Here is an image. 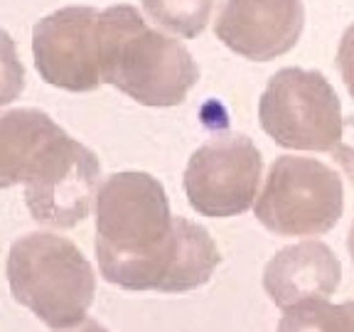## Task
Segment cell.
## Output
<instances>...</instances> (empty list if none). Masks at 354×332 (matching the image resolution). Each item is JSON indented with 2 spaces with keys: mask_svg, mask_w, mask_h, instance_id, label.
<instances>
[{
  "mask_svg": "<svg viewBox=\"0 0 354 332\" xmlns=\"http://www.w3.org/2000/svg\"><path fill=\"white\" fill-rule=\"evenodd\" d=\"M101 163L86 145L59 133L25 177V202L35 221L57 229L77 227L99 192Z\"/></svg>",
  "mask_w": 354,
  "mask_h": 332,
  "instance_id": "8",
  "label": "cell"
},
{
  "mask_svg": "<svg viewBox=\"0 0 354 332\" xmlns=\"http://www.w3.org/2000/svg\"><path fill=\"white\" fill-rule=\"evenodd\" d=\"M337 69H339V77H342L344 86H347L349 96L354 99V22L344 30L342 39H339Z\"/></svg>",
  "mask_w": 354,
  "mask_h": 332,
  "instance_id": "16",
  "label": "cell"
},
{
  "mask_svg": "<svg viewBox=\"0 0 354 332\" xmlns=\"http://www.w3.org/2000/svg\"><path fill=\"white\" fill-rule=\"evenodd\" d=\"M12 298L44 325L64 330L86 320L94 303L96 276L82 251L57 234H28L8 256Z\"/></svg>",
  "mask_w": 354,
  "mask_h": 332,
  "instance_id": "2",
  "label": "cell"
},
{
  "mask_svg": "<svg viewBox=\"0 0 354 332\" xmlns=\"http://www.w3.org/2000/svg\"><path fill=\"white\" fill-rule=\"evenodd\" d=\"M57 332H109L104 325H99L96 320H82L79 325H74V327H69V330H57Z\"/></svg>",
  "mask_w": 354,
  "mask_h": 332,
  "instance_id": "18",
  "label": "cell"
},
{
  "mask_svg": "<svg viewBox=\"0 0 354 332\" xmlns=\"http://www.w3.org/2000/svg\"><path fill=\"white\" fill-rule=\"evenodd\" d=\"M106 84L143 106H177L197 84L192 55L175 37L148 28L136 8L111 6Z\"/></svg>",
  "mask_w": 354,
  "mask_h": 332,
  "instance_id": "1",
  "label": "cell"
},
{
  "mask_svg": "<svg viewBox=\"0 0 354 332\" xmlns=\"http://www.w3.org/2000/svg\"><path fill=\"white\" fill-rule=\"evenodd\" d=\"M278 332H354V300L339 305L327 300L293 305L283 313Z\"/></svg>",
  "mask_w": 354,
  "mask_h": 332,
  "instance_id": "13",
  "label": "cell"
},
{
  "mask_svg": "<svg viewBox=\"0 0 354 332\" xmlns=\"http://www.w3.org/2000/svg\"><path fill=\"white\" fill-rule=\"evenodd\" d=\"M101 276L126 290L185 293L205 286L221 256L205 227L175 216L172 229L155 249L143 254H118L96 246Z\"/></svg>",
  "mask_w": 354,
  "mask_h": 332,
  "instance_id": "5",
  "label": "cell"
},
{
  "mask_svg": "<svg viewBox=\"0 0 354 332\" xmlns=\"http://www.w3.org/2000/svg\"><path fill=\"white\" fill-rule=\"evenodd\" d=\"M64 133L44 111L15 109L0 113V190L25 183L52 140Z\"/></svg>",
  "mask_w": 354,
  "mask_h": 332,
  "instance_id": "12",
  "label": "cell"
},
{
  "mask_svg": "<svg viewBox=\"0 0 354 332\" xmlns=\"http://www.w3.org/2000/svg\"><path fill=\"white\" fill-rule=\"evenodd\" d=\"M303 25V0H221L214 33L236 55L268 62L293 50Z\"/></svg>",
  "mask_w": 354,
  "mask_h": 332,
  "instance_id": "10",
  "label": "cell"
},
{
  "mask_svg": "<svg viewBox=\"0 0 354 332\" xmlns=\"http://www.w3.org/2000/svg\"><path fill=\"white\" fill-rule=\"evenodd\" d=\"M332 155H335V160H337L339 167L344 170V175L349 177V183L354 185V116L344 118L342 138L332 148Z\"/></svg>",
  "mask_w": 354,
  "mask_h": 332,
  "instance_id": "17",
  "label": "cell"
},
{
  "mask_svg": "<svg viewBox=\"0 0 354 332\" xmlns=\"http://www.w3.org/2000/svg\"><path fill=\"white\" fill-rule=\"evenodd\" d=\"M165 187L148 172H116L96 192V246L118 254H143L170 234Z\"/></svg>",
  "mask_w": 354,
  "mask_h": 332,
  "instance_id": "9",
  "label": "cell"
},
{
  "mask_svg": "<svg viewBox=\"0 0 354 332\" xmlns=\"http://www.w3.org/2000/svg\"><path fill=\"white\" fill-rule=\"evenodd\" d=\"M263 158L243 133H219L192 153L185 170L189 207L202 216L227 219L251 210Z\"/></svg>",
  "mask_w": 354,
  "mask_h": 332,
  "instance_id": "7",
  "label": "cell"
},
{
  "mask_svg": "<svg viewBox=\"0 0 354 332\" xmlns=\"http://www.w3.org/2000/svg\"><path fill=\"white\" fill-rule=\"evenodd\" d=\"M111 12L86 6L62 8L32 30V55L39 77L66 91H94L106 84Z\"/></svg>",
  "mask_w": 354,
  "mask_h": 332,
  "instance_id": "6",
  "label": "cell"
},
{
  "mask_svg": "<svg viewBox=\"0 0 354 332\" xmlns=\"http://www.w3.org/2000/svg\"><path fill=\"white\" fill-rule=\"evenodd\" d=\"M25 89V66L17 57L12 37L0 30V106L12 104Z\"/></svg>",
  "mask_w": 354,
  "mask_h": 332,
  "instance_id": "15",
  "label": "cell"
},
{
  "mask_svg": "<svg viewBox=\"0 0 354 332\" xmlns=\"http://www.w3.org/2000/svg\"><path fill=\"white\" fill-rule=\"evenodd\" d=\"M150 20L180 37H197L205 33L214 0H140Z\"/></svg>",
  "mask_w": 354,
  "mask_h": 332,
  "instance_id": "14",
  "label": "cell"
},
{
  "mask_svg": "<svg viewBox=\"0 0 354 332\" xmlns=\"http://www.w3.org/2000/svg\"><path fill=\"white\" fill-rule=\"evenodd\" d=\"M342 264L322 241H303L281 249L266 266L263 288L278 308L308 300H327L339 286Z\"/></svg>",
  "mask_w": 354,
  "mask_h": 332,
  "instance_id": "11",
  "label": "cell"
},
{
  "mask_svg": "<svg viewBox=\"0 0 354 332\" xmlns=\"http://www.w3.org/2000/svg\"><path fill=\"white\" fill-rule=\"evenodd\" d=\"M344 210L337 172L315 158L283 155L268 170L256 199V219L281 237H317L330 232Z\"/></svg>",
  "mask_w": 354,
  "mask_h": 332,
  "instance_id": "4",
  "label": "cell"
},
{
  "mask_svg": "<svg viewBox=\"0 0 354 332\" xmlns=\"http://www.w3.org/2000/svg\"><path fill=\"white\" fill-rule=\"evenodd\" d=\"M259 121L281 148L327 153L342 138V104L322 72L286 66L259 101Z\"/></svg>",
  "mask_w": 354,
  "mask_h": 332,
  "instance_id": "3",
  "label": "cell"
},
{
  "mask_svg": "<svg viewBox=\"0 0 354 332\" xmlns=\"http://www.w3.org/2000/svg\"><path fill=\"white\" fill-rule=\"evenodd\" d=\"M347 249H349V256H352V264H354V224L349 229V237H347Z\"/></svg>",
  "mask_w": 354,
  "mask_h": 332,
  "instance_id": "19",
  "label": "cell"
}]
</instances>
